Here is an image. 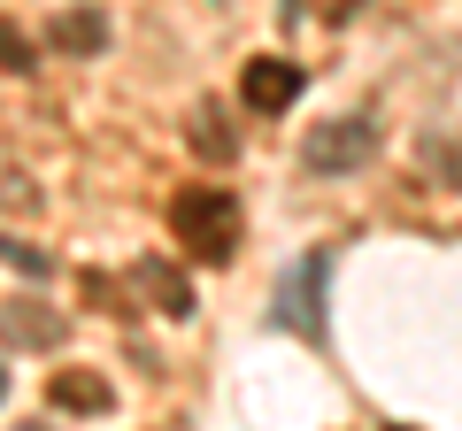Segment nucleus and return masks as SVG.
I'll return each instance as SVG.
<instances>
[{
  "label": "nucleus",
  "instance_id": "obj_1",
  "mask_svg": "<svg viewBox=\"0 0 462 431\" xmlns=\"http://www.w3.org/2000/svg\"><path fill=\"white\" fill-rule=\"evenodd\" d=\"M170 232H178L185 254H200V262H231V247H239V200H231L224 185H185V193L170 200Z\"/></svg>",
  "mask_w": 462,
  "mask_h": 431
},
{
  "label": "nucleus",
  "instance_id": "obj_2",
  "mask_svg": "<svg viewBox=\"0 0 462 431\" xmlns=\"http://www.w3.org/2000/svg\"><path fill=\"white\" fill-rule=\"evenodd\" d=\"M370 154H378V124L370 116H324L309 132V147H300V170L309 178H355Z\"/></svg>",
  "mask_w": 462,
  "mask_h": 431
},
{
  "label": "nucleus",
  "instance_id": "obj_3",
  "mask_svg": "<svg viewBox=\"0 0 462 431\" xmlns=\"http://www.w3.org/2000/svg\"><path fill=\"white\" fill-rule=\"evenodd\" d=\"M324 285H331V254L324 247L300 254V262L285 270V285H278V324H285V332L324 339Z\"/></svg>",
  "mask_w": 462,
  "mask_h": 431
},
{
  "label": "nucleus",
  "instance_id": "obj_4",
  "mask_svg": "<svg viewBox=\"0 0 462 431\" xmlns=\"http://www.w3.org/2000/svg\"><path fill=\"white\" fill-rule=\"evenodd\" d=\"M300 69L285 62V54H247V69H239V100H247V116H285L300 100Z\"/></svg>",
  "mask_w": 462,
  "mask_h": 431
},
{
  "label": "nucleus",
  "instance_id": "obj_5",
  "mask_svg": "<svg viewBox=\"0 0 462 431\" xmlns=\"http://www.w3.org/2000/svg\"><path fill=\"white\" fill-rule=\"evenodd\" d=\"M132 293L147 300L154 316H193V308H200L193 278H185L178 262H162V254H139V262H132Z\"/></svg>",
  "mask_w": 462,
  "mask_h": 431
},
{
  "label": "nucleus",
  "instance_id": "obj_6",
  "mask_svg": "<svg viewBox=\"0 0 462 431\" xmlns=\"http://www.w3.org/2000/svg\"><path fill=\"white\" fill-rule=\"evenodd\" d=\"M0 347H23V354L62 347V316L47 300H0Z\"/></svg>",
  "mask_w": 462,
  "mask_h": 431
},
{
  "label": "nucleus",
  "instance_id": "obj_7",
  "mask_svg": "<svg viewBox=\"0 0 462 431\" xmlns=\"http://www.w3.org/2000/svg\"><path fill=\"white\" fill-rule=\"evenodd\" d=\"M54 408H62V416H108L116 408V385L100 378V370H62V378H54Z\"/></svg>",
  "mask_w": 462,
  "mask_h": 431
},
{
  "label": "nucleus",
  "instance_id": "obj_8",
  "mask_svg": "<svg viewBox=\"0 0 462 431\" xmlns=\"http://www.w3.org/2000/svg\"><path fill=\"white\" fill-rule=\"evenodd\" d=\"M185 139H193L200 162H231V154H239V139H231V116L216 108V100H200L193 116H185Z\"/></svg>",
  "mask_w": 462,
  "mask_h": 431
},
{
  "label": "nucleus",
  "instance_id": "obj_9",
  "mask_svg": "<svg viewBox=\"0 0 462 431\" xmlns=\"http://www.w3.org/2000/svg\"><path fill=\"white\" fill-rule=\"evenodd\" d=\"M54 54H108V16H93V8H69V16H54Z\"/></svg>",
  "mask_w": 462,
  "mask_h": 431
},
{
  "label": "nucleus",
  "instance_id": "obj_10",
  "mask_svg": "<svg viewBox=\"0 0 462 431\" xmlns=\"http://www.w3.org/2000/svg\"><path fill=\"white\" fill-rule=\"evenodd\" d=\"M0 262L16 270V278H54V254L32 247V239H16V232H0Z\"/></svg>",
  "mask_w": 462,
  "mask_h": 431
},
{
  "label": "nucleus",
  "instance_id": "obj_11",
  "mask_svg": "<svg viewBox=\"0 0 462 431\" xmlns=\"http://www.w3.org/2000/svg\"><path fill=\"white\" fill-rule=\"evenodd\" d=\"M0 69H8V78H32V69H39V54H32V39H23L16 23H0Z\"/></svg>",
  "mask_w": 462,
  "mask_h": 431
},
{
  "label": "nucleus",
  "instance_id": "obj_12",
  "mask_svg": "<svg viewBox=\"0 0 462 431\" xmlns=\"http://www.w3.org/2000/svg\"><path fill=\"white\" fill-rule=\"evenodd\" d=\"M0 400H8V370H0Z\"/></svg>",
  "mask_w": 462,
  "mask_h": 431
}]
</instances>
